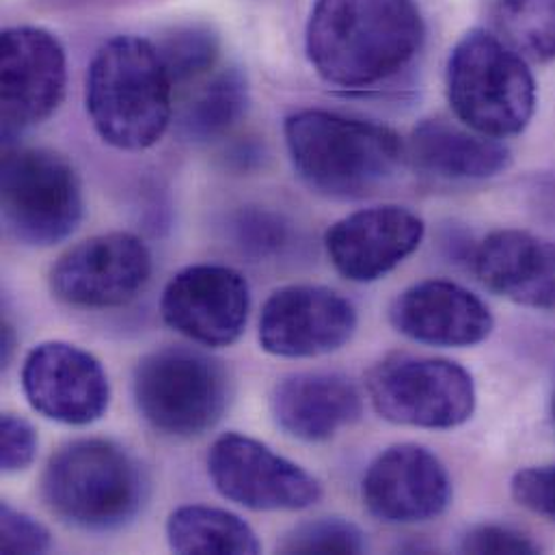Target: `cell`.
Instances as JSON below:
<instances>
[{
	"label": "cell",
	"mask_w": 555,
	"mask_h": 555,
	"mask_svg": "<svg viewBox=\"0 0 555 555\" xmlns=\"http://www.w3.org/2000/svg\"><path fill=\"white\" fill-rule=\"evenodd\" d=\"M426 234L422 217L402 206H376L339 219L324 236L331 264L341 278L372 283L413 256Z\"/></svg>",
	"instance_id": "16"
},
{
	"label": "cell",
	"mask_w": 555,
	"mask_h": 555,
	"mask_svg": "<svg viewBox=\"0 0 555 555\" xmlns=\"http://www.w3.org/2000/svg\"><path fill=\"white\" fill-rule=\"evenodd\" d=\"M552 415H554V424H555V387H554V396H552Z\"/></svg>",
	"instance_id": "30"
},
{
	"label": "cell",
	"mask_w": 555,
	"mask_h": 555,
	"mask_svg": "<svg viewBox=\"0 0 555 555\" xmlns=\"http://www.w3.org/2000/svg\"><path fill=\"white\" fill-rule=\"evenodd\" d=\"M173 80L150 39L119 35L102 43L89 72L85 102L95 132L113 147L156 145L173 115Z\"/></svg>",
	"instance_id": "3"
},
{
	"label": "cell",
	"mask_w": 555,
	"mask_h": 555,
	"mask_svg": "<svg viewBox=\"0 0 555 555\" xmlns=\"http://www.w3.org/2000/svg\"><path fill=\"white\" fill-rule=\"evenodd\" d=\"M415 0H315L305 50L315 74L341 89H370L398 76L424 46Z\"/></svg>",
	"instance_id": "1"
},
{
	"label": "cell",
	"mask_w": 555,
	"mask_h": 555,
	"mask_svg": "<svg viewBox=\"0 0 555 555\" xmlns=\"http://www.w3.org/2000/svg\"><path fill=\"white\" fill-rule=\"evenodd\" d=\"M511 493L519 506L555 524V465L519 469Z\"/></svg>",
	"instance_id": "28"
},
{
	"label": "cell",
	"mask_w": 555,
	"mask_h": 555,
	"mask_svg": "<svg viewBox=\"0 0 555 555\" xmlns=\"http://www.w3.org/2000/svg\"><path fill=\"white\" fill-rule=\"evenodd\" d=\"M361 498L367 513L383 524H424L441 517L452 504V478L428 448L400 443L370 463Z\"/></svg>",
	"instance_id": "14"
},
{
	"label": "cell",
	"mask_w": 555,
	"mask_h": 555,
	"mask_svg": "<svg viewBox=\"0 0 555 555\" xmlns=\"http://www.w3.org/2000/svg\"><path fill=\"white\" fill-rule=\"evenodd\" d=\"M287 154L298 178L331 199H365L400 171L406 145L387 126L322 108L285 119Z\"/></svg>",
	"instance_id": "2"
},
{
	"label": "cell",
	"mask_w": 555,
	"mask_h": 555,
	"mask_svg": "<svg viewBox=\"0 0 555 555\" xmlns=\"http://www.w3.org/2000/svg\"><path fill=\"white\" fill-rule=\"evenodd\" d=\"M152 278V254L141 238L113 232L82 241L50 271L52 294L74 307L106 309L137 298Z\"/></svg>",
	"instance_id": "11"
},
{
	"label": "cell",
	"mask_w": 555,
	"mask_h": 555,
	"mask_svg": "<svg viewBox=\"0 0 555 555\" xmlns=\"http://www.w3.org/2000/svg\"><path fill=\"white\" fill-rule=\"evenodd\" d=\"M251 307L249 283L238 271L197 264L180 271L160 298L163 320L202 346H232L245 333Z\"/></svg>",
	"instance_id": "15"
},
{
	"label": "cell",
	"mask_w": 555,
	"mask_h": 555,
	"mask_svg": "<svg viewBox=\"0 0 555 555\" xmlns=\"http://www.w3.org/2000/svg\"><path fill=\"white\" fill-rule=\"evenodd\" d=\"M357 309L326 285H285L260 313V344L287 359H309L344 348L357 331Z\"/></svg>",
	"instance_id": "12"
},
{
	"label": "cell",
	"mask_w": 555,
	"mask_h": 555,
	"mask_svg": "<svg viewBox=\"0 0 555 555\" xmlns=\"http://www.w3.org/2000/svg\"><path fill=\"white\" fill-rule=\"evenodd\" d=\"M208 476L225 500L249 511H305L322 498V487L309 472L238 433L212 443Z\"/></svg>",
	"instance_id": "10"
},
{
	"label": "cell",
	"mask_w": 555,
	"mask_h": 555,
	"mask_svg": "<svg viewBox=\"0 0 555 555\" xmlns=\"http://www.w3.org/2000/svg\"><path fill=\"white\" fill-rule=\"evenodd\" d=\"M2 219L22 245L52 247L82 221L85 202L76 169L46 147L7 145L0 173Z\"/></svg>",
	"instance_id": "7"
},
{
	"label": "cell",
	"mask_w": 555,
	"mask_h": 555,
	"mask_svg": "<svg viewBox=\"0 0 555 555\" xmlns=\"http://www.w3.org/2000/svg\"><path fill=\"white\" fill-rule=\"evenodd\" d=\"M374 411L400 426L452 430L472 420L478 402L474 376L456 361L396 352L367 374Z\"/></svg>",
	"instance_id": "8"
},
{
	"label": "cell",
	"mask_w": 555,
	"mask_h": 555,
	"mask_svg": "<svg viewBox=\"0 0 555 555\" xmlns=\"http://www.w3.org/2000/svg\"><path fill=\"white\" fill-rule=\"evenodd\" d=\"M22 389L37 413L67 426L102 420L111 402V383L102 363L67 341H43L28 352Z\"/></svg>",
	"instance_id": "13"
},
{
	"label": "cell",
	"mask_w": 555,
	"mask_h": 555,
	"mask_svg": "<svg viewBox=\"0 0 555 555\" xmlns=\"http://www.w3.org/2000/svg\"><path fill=\"white\" fill-rule=\"evenodd\" d=\"M271 411L279 428L292 439L320 443L363 415V400L350 378L337 372H298L281 378Z\"/></svg>",
	"instance_id": "19"
},
{
	"label": "cell",
	"mask_w": 555,
	"mask_h": 555,
	"mask_svg": "<svg viewBox=\"0 0 555 555\" xmlns=\"http://www.w3.org/2000/svg\"><path fill=\"white\" fill-rule=\"evenodd\" d=\"M167 541L176 554L256 555L262 543L234 513L210 506H182L167 521Z\"/></svg>",
	"instance_id": "21"
},
{
	"label": "cell",
	"mask_w": 555,
	"mask_h": 555,
	"mask_svg": "<svg viewBox=\"0 0 555 555\" xmlns=\"http://www.w3.org/2000/svg\"><path fill=\"white\" fill-rule=\"evenodd\" d=\"M406 156L420 171L454 182L491 180L506 173L513 152L500 139L448 119H424L411 132Z\"/></svg>",
	"instance_id": "20"
},
{
	"label": "cell",
	"mask_w": 555,
	"mask_h": 555,
	"mask_svg": "<svg viewBox=\"0 0 555 555\" xmlns=\"http://www.w3.org/2000/svg\"><path fill=\"white\" fill-rule=\"evenodd\" d=\"M67 59L61 41L39 26H13L0 37L2 137H13L46 121L63 102Z\"/></svg>",
	"instance_id": "9"
},
{
	"label": "cell",
	"mask_w": 555,
	"mask_h": 555,
	"mask_svg": "<svg viewBox=\"0 0 555 555\" xmlns=\"http://www.w3.org/2000/svg\"><path fill=\"white\" fill-rule=\"evenodd\" d=\"M41 495L65 524L87 532H113L141 513L147 482L139 461L119 443L78 439L50 456Z\"/></svg>",
	"instance_id": "4"
},
{
	"label": "cell",
	"mask_w": 555,
	"mask_h": 555,
	"mask_svg": "<svg viewBox=\"0 0 555 555\" xmlns=\"http://www.w3.org/2000/svg\"><path fill=\"white\" fill-rule=\"evenodd\" d=\"M446 87L454 115L485 137H517L537 113L532 69L515 46L487 28H472L456 41Z\"/></svg>",
	"instance_id": "5"
},
{
	"label": "cell",
	"mask_w": 555,
	"mask_h": 555,
	"mask_svg": "<svg viewBox=\"0 0 555 555\" xmlns=\"http://www.w3.org/2000/svg\"><path fill=\"white\" fill-rule=\"evenodd\" d=\"M158 50L173 87H186L217 69L221 41L208 26L189 24L167 35L163 43H158Z\"/></svg>",
	"instance_id": "24"
},
{
	"label": "cell",
	"mask_w": 555,
	"mask_h": 555,
	"mask_svg": "<svg viewBox=\"0 0 555 555\" xmlns=\"http://www.w3.org/2000/svg\"><path fill=\"white\" fill-rule=\"evenodd\" d=\"M132 389L143 420L154 430L182 439L210 430L230 404L225 365L180 346L145 354L134 370Z\"/></svg>",
	"instance_id": "6"
},
{
	"label": "cell",
	"mask_w": 555,
	"mask_h": 555,
	"mask_svg": "<svg viewBox=\"0 0 555 555\" xmlns=\"http://www.w3.org/2000/svg\"><path fill=\"white\" fill-rule=\"evenodd\" d=\"M365 534L352 521L328 517L294 528L279 545L281 554H363Z\"/></svg>",
	"instance_id": "25"
},
{
	"label": "cell",
	"mask_w": 555,
	"mask_h": 555,
	"mask_svg": "<svg viewBox=\"0 0 555 555\" xmlns=\"http://www.w3.org/2000/svg\"><path fill=\"white\" fill-rule=\"evenodd\" d=\"M463 554H541V545L526 532L500 526V524H485L472 528L461 541Z\"/></svg>",
	"instance_id": "27"
},
{
	"label": "cell",
	"mask_w": 555,
	"mask_h": 555,
	"mask_svg": "<svg viewBox=\"0 0 555 555\" xmlns=\"http://www.w3.org/2000/svg\"><path fill=\"white\" fill-rule=\"evenodd\" d=\"M498 22L519 52L534 61H554L555 0H500Z\"/></svg>",
	"instance_id": "23"
},
{
	"label": "cell",
	"mask_w": 555,
	"mask_h": 555,
	"mask_svg": "<svg viewBox=\"0 0 555 555\" xmlns=\"http://www.w3.org/2000/svg\"><path fill=\"white\" fill-rule=\"evenodd\" d=\"M37 433L17 415H2L0 420V465L4 474H15L33 465L37 456Z\"/></svg>",
	"instance_id": "29"
},
{
	"label": "cell",
	"mask_w": 555,
	"mask_h": 555,
	"mask_svg": "<svg viewBox=\"0 0 555 555\" xmlns=\"http://www.w3.org/2000/svg\"><path fill=\"white\" fill-rule=\"evenodd\" d=\"M0 550L2 554H46L52 550L50 532L30 515L0 506Z\"/></svg>",
	"instance_id": "26"
},
{
	"label": "cell",
	"mask_w": 555,
	"mask_h": 555,
	"mask_svg": "<svg viewBox=\"0 0 555 555\" xmlns=\"http://www.w3.org/2000/svg\"><path fill=\"white\" fill-rule=\"evenodd\" d=\"M389 320L404 337L439 348L478 346L495 328V318L478 294L443 279L406 287L393 300Z\"/></svg>",
	"instance_id": "17"
},
{
	"label": "cell",
	"mask_w": 555,
	"mask_h": 555,
	"mask_svg": "<svg viewBox=\"0 0 555 555\" xmlns=\"http://www.w3.org/2000/svg\"><path fill=\"white\" fill-rule=\"evenodd\" d=\"M485 287L511 302L555 311V243L524 230H495L474 251Z\"/></svg>",
	"instance_id": "18"
},
{
	"label": "cell",
	"mask_w": 555,
	"mask_h": 555,
	"mask_svg": "<svg viewBox=\"0 0 555 555\" xmlns=\"http://www.w3.org/2000/svg\"><path fill=\"white\" fill-rule=\"evenodd\" d=\"M249 89L236 67L210 76L184 104L180 115L182 134L195 143L225 137L247 113Z\"/></svg>",
	"instance_id": "22"
}]
</instances>
